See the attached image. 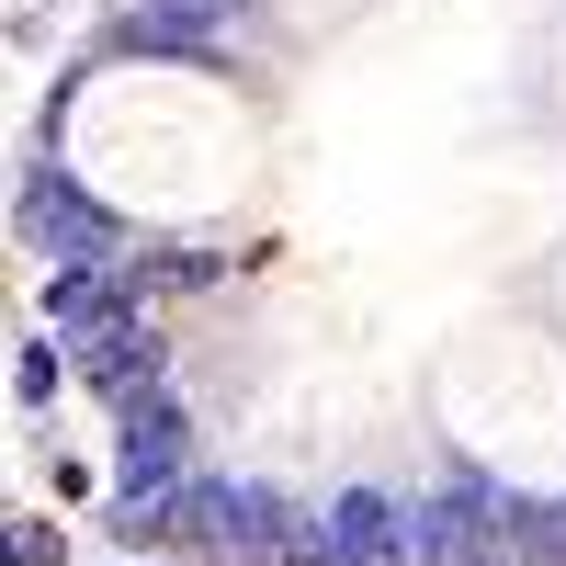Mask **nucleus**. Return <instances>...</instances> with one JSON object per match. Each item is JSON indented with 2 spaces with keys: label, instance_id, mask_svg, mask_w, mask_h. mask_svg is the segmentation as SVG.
<instances>
[{
  "label": "nucleus",
  "instance_id": "obj_1",
  "mask_svg": "<svg viewBox=\"0 0 566 566\" xmlns=\"http://www.w3.org/2000/svg\"><path fill=\"white\" fill-rule=\"evenodd\" d=\"M125 533H170L205 566H272L283 555V499L250 476H193L181 499H125Z\"/></svg>",
  "mask_w": 566,
  "mask_h": 566
},
{
  "label": "nucleus",
  "instance_id": "obj_2",
  "mask_svg": "<svg viewBox=\"0 0 566 566\" xmlns=\"http://www.w3.org/2000/svg\"><path fill=\"white\" fill-rule=\"evenodd\" d=\"M510 544H522V499H499L476 464H453L442 499L419 510V555H431V566H499Z\"/></svg>",
  "mask_w": 566,
  "mask_h": 566
},
{
  "label": "nucleus",
  "instance_id": "obj_3",
  "mask_svg": "<svg viewBox=\"0 0 566 566\" xmlns=\"http://www.w3.org/2000/svg\"><path fill=\"white\" fill-rule=\"evenodd\" d=\"M397 555H419V510L374 499V488H340L317 510V533H306L295 566H397Z\"/></svg>",
  "mask_w": 566,
  "mask_h": 566
},
{
  "label": "nucleus",
  "instance_id": "obj_4",
  "mask_svg": "<svg viewBox=\"0 0 566 566\" xmlns=\"http://www.w3.org/2000/svg\"><path fill=\"white\" fill-rule=\"evenodd\" d=\"M125 283H136V272H125ZM125 283H114V272H57V283H45V328L103 352L114 328H136V317H125Z\"/></svg>",
  "mask_w": 566,
  "mask_h": 566
},
{
  "label": "nucleus",
  "instance_id": "obj_5",
  "mask_svg": "<svg viewBox=\"0 0 566 566\" xmlns=\"http://www.w3.org/2000/svg\"><path fill=\"white\" fill-rule=\"evenodd\" d=\"M181 453H193V442H181V419H170V408H136V419H125V499H181V488H193V476H181Z\"/></svg>",
  "mask_w": 566,
  "mask_h": 566
},
{
  "label": "nucleus",
  "instance_id": "obj_6",
  "mask_svg": "<svg viewBox=\"0 0 566 566\" xmlns=\"http://www.w3.org/2000/svg\"><path fill=\"white\" fill-rule=\"evenodd\" d=\"M23 227H34L45 250H69V261H91V250H114V216H103V205H80V193H45V181L23 193Z\"/></svg>",
  "mask_w": 566,
  "mask_h": 566
},
{
  "label": "nucleus",
  "instance_id": "obj_7",
  "mask_svg": "<svg viewBox=\"0 0 566 566\" xmlns=\"http://www.w3.org/2000/svg\"><path fill=\"white\" fill-rule=\"evenodd\" d=\"M12 566H57V533H45V522H23V533H12Z\"/></svg>",
  "mask_w": 566,
  "mask_h": 566
}]
</instances>
